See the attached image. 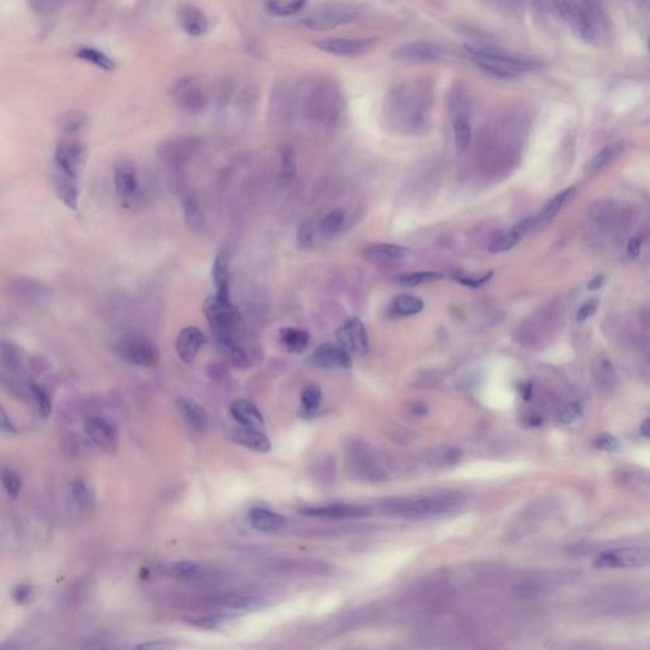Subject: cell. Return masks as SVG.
Returning a JSON list of instances; mask_svg holds the SVG:
<instances>
[{
  "label": "cell",
  "mask_w": 650,
  "mask_h": 650,
  "mask_svg": "<svg viewBox=\"0 0 650 650\" xmlns=\"http://www.w3.org/2000/svg\"><path fill=\"white\" fill-rule=\"evenodd\" d=\"M203 311L208 319L213 335L228 356L244 349L240 343L242 315L230 298L218 296L208 298L203 305Z\"/></svg>",
  "instance_id": "6da1fadb"
},
{
  "label": "cell",
  "mask_w": 650,
  "mask_h": 650,
  "mask_svg": "<svg viewBox=\"0 0 650 650\" xmlns=\"http://www.w3.org/2000/svg\"><path fill=\"white\" fill-rule=\"evenodd\" d=\"M255 103L253 84L239 77H230L221 82L218 89V116L223 123L237 126L247 121Z\"/></svg>",
  "instance_id": "7a4b0ae2"
},
{
  "label": "cell",
  "mask_w": 650,
  "mask_h": 650,
  "mask_svg": "<svg viewBox=\"0 0 650 650\" xmlns=\"http://www.w3.org/2000/svg\"><path fill=\"white\" fill-rule=\"evenodd\" d=\"M466 54L483 72L500 79H516L534 69L531 61L523 60L489 46L468 45Z\"/></svg>",
  "instance_id": "3957f363"
},
{
  "label": "cell",
  "mask_w": 650,
  "mask_h": 650,
  "mask_svg": "<svg viewBox=\"0 0 650 650\" xmlns=\"http://www.w3.org/2000/svg\"><path fill=\"white\" fill-rule=\"evenodd\" d=\"M202 150V140L192 135H181L162 141L159 145L158 159L172 174L181 178L192 162Z\"/></svg>",
  "instance_id": "277c9868"
},
{
  "label": "cell",
  "mask_w": 650,
  "mask_h": 650,
  "mask_svg": "<svg viewBox=\"0 0 650 650\" xmlns=\"http://www.w3.org/2000/svg\"><path fill=\"white\" fill-rule=\"evenodd\" d=\"M456 505L457 502L454 497H414L393 500L388 503L386 508L396 516L422 520L447 513L454 510Z\"/></svg>",
  "instance_id": "5b68a950"
},
{
  "label": "cell",
  "mask_w": 650,
  "mask_h": 650,
  "mask_svg": "<svg viewBox=\"0 0 650 650\" xmlns=\"http://www.w3.org/2000/svg\"><path fill=\"white\" fill-rule=\"evenodd\" d=\"M169 94L173 103L189 115L201 113L208 104L206 85L196 75H184L174 80Z\"/></svg>",
  "instance_id": "8992f818"
},
{
  "label": "cell",
  "mask_w": 650,
  "mask_h": 650,
  "mask_svg": "<svg viewBox=\"0 0 650 650\" xmlns=\"http://www.w3.org/2000/svg\"><path fill=\"white\" fill-rule=\"evenodd\" d=\"M595 566L600 569L624 571L650 566V545L611 549L595 556Z\"/></svg>",
  "instance_id": "52a82bcc"
},
{
  "label": "cell",
  "mask_w": 650,
  "mask_h": 650,
  "mask_svg": "<svg viewBox=\"0 0 650 650\" xmlns=\"http://www.w3.org/2000/svg\"><path fill=\"white\" fill-rule=\"evenodd\" d=\"M116 352L123 361L140 367H154L160 359L157 344L144 335L122 337L116 343Z\"/></svg>",
  "instance_id": "ba28073f"
},
{
  "label": "cell",
  "mask_w": 650,
  "mask_h": 650,
  "mask_svg": "<svg viewBox=\"0 0 650 650\" xmlns=\"http://www.w3.org/2000/svg\"><path fill=\"white\" fill-rule=\"evenodd\" d=\"M116 196L122 206L135 208L142 202V186H141L139 169L135 163L123 160L115 167L113 172Z\"/></svg>",
  "instance_id": "9c48e42d"
},
{
  "label": "cell",
  "mask_w": 650,
  "mask_h": 650,
  "mask_svg": "<svg viewBox=\"0 0 650 650\" xmlns=\"http://www.w3.org/2000/svg\"><path fill=\"white\" fill-rule=\"evenodd\" d=\"M558 8L561 17L571 26V30L577 35L578 38L590 43L598 41V28L595 16L590 9L583 4H578L573 1L560 3Z\"/></svg>",
  "instance_id": "30bf717a"
},
{
  "label": "cell",
  "mask_w": 650,
  "mask_h": 650,
  "mask_svg": "<svg viewBox=\"0 0 650 650\" xmlns=\"http://www.w3.org/2000/svg\"><path fill=\"white\" fill-rule=\"evenodd\" d=\"M54 159L57 172L79 179L86 160L84 144L78 139H62L56 145Z\"/></svg>",
  "instance_id": "8fae6325"
},
{
  "label": "cell",
  "mask_w": 650,
  "mask_h": 650,
  "mask_svg": "<svg viewBox=\"0 0 650 650\" xmlns=\"http://www.w3.org/2000/svg\"><path fill=\"white\" fill-rule=\"evenodd\" d=\"M174 189L181 200L186 225L192 232L200 234L205 230L206 219H205V213L202 210L198 197L195 192L189 191L183 179L174 181Z\"/></svg>",
  "instance_id": "7c38bea8"
},
{
  "label": "cell",
  "mask_w": 650,
  "mask_h": 650,
  "mask_svg": "<svg viewBox=\"0 0 650 650\" xmlns=\"http://www.w3.org/2000/svg\"><path fill=\"white\" fill-rule=\"evenodd\" d=\"M85 432L91 442L104 452L115 454L118 450L120 435L111 420L102 417H91L85 423Z\"/></svg>",
  "instance_id": "4fadbf2b"
},
{
  "label": "cell",
  "mask_w": 650,
  "mask_h": 650,
  "mask_svg": "<svg viewBox=\"0 0 650 650\" xmlns=\"http://www.w3.org/2000/svg\"><path fill=\"white\" fill-rule=\"evenodd\" d=\"M374 43V38H324L318 40L314 45L316 49L330 55L353 57L367 52Z\"/></svg>",
  "instance_id": "5bb4252c"
},
{
  "label": "cell",
  "mask_w": 650,
  "mask_h": 650,
  "mask_svg": "<svg viewBox=\"0 0 650 650\" xmlns=\"http://www.w3.org/2000/svg\"><path fill=\"white\" fill-rule=\"evenodd\" d=\"M394 57L403 62H436L447 57V50L436 43H405L394 51Z\"/></svg>",
  "instance_id": "9a60e30c"
},
{
  "label": "cell",
  "mask_w": 650,
  "mask_h": 650,
  "mask_svg": "<svg viewBox=\"0 0 650 650\" xmlns=\"http://www.w3.org/2000/svg\"><path fill=\"white\" fill-rule=\"evenodd\" d=\"M340 346L347 352L364 354L369 351V338L364 323L359 318L348 319L337 332Z\"/></svg>",
  "instance_id": "2e32d148"
},
{
  "label": "cell",
  "mask_w": 650,
  "mask_h": 650,
  "mask_svg": "<svg viewBox=\"0 0 650 650\" xmlns=\"http://www.w3.org/2000/svg\"><path fill=\"white\" fill-rule=\"evenodd\" d=\"M309 361L311 365L324 370H347L352 366L349 352H347L343 347L335 343H324L322 346L318 347L311 354Z\"/></svg>",
  "instance_id": "e0dca14e"
},
{
  "label": "cell",
  "mask_w": 650,
  "mask_h": 650,
  "mask_svg": "<svg viewBox=\"0 0 650 650\" xmlns=\"http://www.w3.org/2000/svg\"><path fill=\"white\" fill-rule=\"evenodd\" d=\"M412 254V250L398 244L380 243L366 247L362 255L366 261L381 264L394 266L405 261Z\"/></svg>",
  "instance_id": "ac0fdd59"
},
{
  "label": "cell",
  "mask_w": 650,
  "mask_h": 650,
  "mask_svg": "<svg viewBox=\"0 0 650 650\" xmlns=\"http://www.w3.org/2000/svg\"><path fill=\"white\" fill-rule=\"evenodd\" d=\"M178 21L182 30L192 37L203 36L210 26L206 13L195 3H181L178 6Z\"/></svg>",
  "instance_id": "d6986e66"
},
{
  "label": "cell",
  "mask_w": 650,
  "mask_h": 650,
  "mask_svg": "<svg viewBox=\"0 0 650 650\" xmlns=\"http://www.w3.org/2000/svg\"><path fill=\"white\" fill-rule=\"evenodd\" d=\"M176 407L189 432L194 435H202L206 432L208 418L205 409L198 403L186 396H181L176 399Z\"/></svg>",
  "instance_id": "ffe728a7"
},
{
  "label": "cell",
  "mask_w": 650,
  "mask_h": 650,
  "mask_svg": "<svg viewBox=\"0 0 650 650\" xmlns=\"http://www.w3.org/2000/svg\"><path fill=\"white\" fill-rule=\"evenodd\" d=\"M205 343L206 335H203L201 329L187 327L182 329L176 337V354L184 364H192Z\"/></svg>",
  "instance_id": "44dd1931"
},
{
  "label": "cell",
  "mask_w": 650,
  "mask_h": 650,
  "mask_svg": "<svg viewBox=\"0 0 650 650\" xmlns=\"http://www.w3.org/2000/svg\"><path fill=\"white\" fill-rule=\"evenodd\" d=\"M357 18V13L349 9H329L316 13L303 21L308 28L315 30H333L335 27L351 23Z\"/></svg>",
  "instance_id": "7402d4cb"
},
{
  "label": "cell",
  "mask_w": 650,
  "mask_h": 650,
  "mask_svg": "<svg viewBox=\"0 0 650 650\" xmlns=\"http://www.w3.org/2000/svg\"><path fill=\"white\" fill-rule=\"evenodd\" d=\"M536 229H539L536 218L523 220L515 228H512L510 230L505 231L499 237L493 239L489 244V250L492 253H503V252L513 250L525 235H527L531 231L536 230Z\"/></svg>",
  "instance_id": "603a6c76"
},
{
  "label": "cell",
  "mask_w": 650,
  "mask_h": 650,
  "mask_svg": "<svg viewBox=\"0 0 650 650\" xmlns=\"http://www.w3.org/2000/svg\"><path fill=\"white\" fill-rule=\"evenodd\" d=\"M303 515L323 518H335V520H348L359 518L370 515V510L365 507L352 505H328L318 507H306L301 510Z\"/></svg>",
  "instance_id": "cb8c5ba5"
},
{
  "label": "cell",
  "mask_w": 650,
  "mask_h": 650,
  "mask_svg": "<svg viewBox=\"0 0 650 650\" xmlns=\"http://www.w3.org/2000/svg\"><path fill=\"white\" fill-rule=\"evenodd\" d=\"M213 280L216 295L220 298H230V252L223 248L213 259Z\"/></svg>",
  "instance_id": "d4e9b609"
},
{
  "label": "cell",
  "mask_w": 650,
  "mask_h": 650,
  "mask_svg": "<svg viewBox=\"0 0 650 650\" xmlns=\"http://www.w3.org/2000/svg\"><path fill=\"white\" fill-rule=\"evenodd\" d=\"M230 413L240 427H245V428H250L255 431H263L264 428L263 415L259 412V409L250 400L237 399V400L232 401L230 405Z\"/></svg>",
  "instance_id": "484cf974"
},
{
  "label": "cell",
  "mask_w": 650,
  "mask_h": 650,
  "mask_svg": "<svg viewBox=\"0 0 650 650\" xmlns=\"http://www.w3.org/2000/svg\"><path fill=\"white\" fill-rule=\"evenodd\" d=\"M89 116L82 110H69L61 113L57 120V128L64 139H77L88 128Z\"/></svg>",
  "instance_id": "4316f807"
},
{
  "label": "cell",
  "mask_w": 650,
  "mask_h": 650,
  "mask_svg": "<svg viewBox=\"0 0 650 650\" xmlns=\"http://www.w3.org/2000/svg\"><path fill=\"white\" fill-rule=\"evenodd\" d=\"M230 437L235 444L244 446L255 452L264 454L271 450V441L264 433H262V431L239 427V428L231 430Z\"/></svg>",
  "instance_id": "83f0119b"
},
{
  "label": "cell",
  "mask_w": 650,
  "mask_h": 650,
  "mask_svg": "<svg viewBox=\"0 0 650 650\" xmlns=\"http://www.w3.org/2000/svg\"><path fill=\"white\" fill-rule=\"evenodd\" d=\"M54 189L57 198L70 210H75L79 205V186L78 179L57 172L54 176Z\"/></svg>",
  "instance_id": "f1b7e54d"
},
{
  "label": "cell",
  "mask_w": 650,
  "mask_h": 650,
  "mask_svg": "<svg viewBox=\"0 0 650 650\" xmlns=\"http://www.w3.org/2000/svg\"><path fill=\"white\" fill-rule=\"evenodd\" d=\"M252 527L261 532H277L285 526V517L266 508H254L250 513Z\"/></svg>",
  "instance_id": "f546056e"
},
{
  "label": "cell",
  "mask_w": 650,
  "mask_h": 650,
  "mask_svg": "<svg viewBox=\"0 0 650 650\" xmlns=\"http://www.w3.org/2000/svg\"><path fill=\"white\" fill-rule=\"evenodd\" d=\"M576 192H577L576 187H571V189H566V191L560 192L559 195L555 196L553 200L550 201L547 206L542 208V211L537 216H535L539 228L547 225V223H550L559 213L560 210L566 206L568 202H571V198L576 195Z\"/></svg>",
  "instance_id": "4dcf8cb0"
},
{
  "label": "cell",
  "mask_w": 650,
  "mask_h": 650,
  "mask_svg": "<svg viewBox=\"0 0 650 650\" xmlns=\"http://www.w3.org/2000/svg\"><path fill=\"white\" fill-rule=\"evenodd\" d=\"M75 56L79 60L85 61L94 67L102 69L104 72H112L116 69V61L102 50L93 46H83L75 51Z\"/></svg>",
  "instance_id": "1f68e13d"
},
{
  "label": "cell",
  "mask_w": 650,
  "mask_h": 650,
  "mask_svg": "<svg viewBox=\"0 0 650 650\" xmlns=\"http://www.w3.org/2000/svg\"><path fill=\"white\" fill-rule=\"evenodd\" d=\"M423 309H425L423 300L413 295H409V293H401L393 300L390 311L394 315L410 316L420 314Z\"/></svg>",
  "instance_id": "d6a6232c"
},
{
  "label": "cell",
  "mask_w": 650,
  "mask_h": 650,
  "mask_svg": "<svg viewBox=\"0 0 650 650\" xmlns=\"http://www.w3.org/2000/svg\"><path fill=\"white\" fill-rule=\"evenodd\" d=\"M281 343L290 352L301 353L309 346L310 335L303 329L284 328L280 332Z\"/></svg>",
  "instance_id": "836d02e7"
},
{
  "label": "cell",
  "mask_w": 650,
  "mask_h": 650,
  "mask_svg": "<svg viewBox=\"0 0 650 650\" xmlns=\"http://www.w3.org/2000/svg\"><path fill=\"white\" fill-rule=\"evenodd\" d=\"M454 136H455L456 147L460 152H465L471 145V123L468 113H460L454 118Z\"/></svg>",
  "instance_id": "e575fe53"
},
{
  "label": "cell",
  "mask_w": 650,
  "mask_h": 650,
  "mask_svg": "<svg viewBox=\"0 0 650 650\" xmlns=\"http://www.w3.org/2000/svg\"><path fill=\"white\" fill-rule=\"evenodd\" d=\"M298 173L296 168V155L292 146L284 145L280 152V179L282 183L288 184L295 181Z\"/></svg>",
  "instance_id": "d590c367"
},
{
  "label": "cell",
  "mask_w": 650,
  "mask_h": 650,
  "mask_svg": "<svg viewBox=\"0 0 650 650\" xmlns=\"http://www.w3.org/2000/svg\"><path fill=\"white\" fill-rule=\"evenodd\" d=\"M13 287L16 291L28 298H43L47 295L46 286L37 281L30 280V279H23V277L17 279L13 282Z\"/></svg>",
  "instance_id": "8d00e7d4"
},
{
  "label": "cell",
  "mask_w": 650,
  "mask_h": 650,
  "mask_svg": "<svg viewBox=\"0 0 650 650\" xmlns=\"http://www.w3.org/2000/svg\"><path fill=\"white\" fill-rule=\"evenodd\" d=\"M444 274L441 272H432V271H423V272H414V274H404L400 276L398 282L407 287H415V286L425 285V284H432L442 280Z\"/></svg>",
  "instance_id": "74e56055"
},
{
  "label": "cell",
  "mask_w": 650,
  "mask_h": 650,
  "mask_svg": "<svg viewBox=\"0 0 650 650\" xmlns=\"http://www.w3.org/2000/svg\"><path fill=\"white\" fill-rule=\"evenodd\" d=\"M346 221V211L343 208H335L327 213L320 221V229L327 235H333L340 230Z\"/></svg>",
  "instance_id": "f35d334b"
},
{
  "label": "cell",
  "mask_w": 650,
  "mask_h": 650,
  "mask_svg": "<svg viewBox=\"0 0 650 650\" xmlns=\"http://www.w3.org/2000/svg\"><path fill=\"white\" fill-rule=\"evenodd\" d=\"M305 1H269L266 3V8L269 13L279 17H287L303 11Z\"/></svg>",
  "instance_id": "ab89813d"
},
{
  "label": "cell",
  "mask_w": 650,
  "mask_h": 650,
  "mask_svg": "<svg viewBox=\"0 0 650 650\" xmlns=\"http://www.w3.org/2000/svg\"><path fill=\"white\" fill-rule=\"evenodd\" d=\"M30 390L36 400L37 409H38L40 415L45 420L49 418L51 410H52V404H51V399H50L47 391L43 389V386L35 383H30Z\"/></svg>",
  "instance_id": "60d3db41"
},
{
  "label": "cell",
  "mask_w": 650,
  "mask_h": 650,
  "mask_svg": "<svg viewBox=\"0 0 650 650\" xmlns=\"http://www.w3.org/2000/svg\"><path fill=\"white\" fill-rule=\"evenodd\" d=\"M322 396V389H320V386H318L315 383L305 388L303 394H301V403H303V409H304L305 413H314L318 407L320 405Z\"/></svg>",
  "instance_id": "b9f144b4"
},
{
  "label": "cell",
  "mask_w": 650,
  "mask_h": 650,
  "mask_svg": "<svg viewBox=\"0 0 650 650\" xmlns=\"http://www.w3.org/2000/svg\"><path fill=\"white\" fill-rule=\"evenodd\" d=\"M617 152H619V146L617 145H610L603 147L601 152H598L595 158L590 160V163L588 164V170L592 173H595V172L601 170L602 168H605L616 157Z\"/></svg>",
  "instance_id": "7bdbcfd3"
},
{
  "label": "cell",
  "mask_w": 650,
  "mask_h": 650,
  "mask_svg": "<svg viewBox=\"0 0 650 650\" xmlns=\"http://www.w3.org/2000/svg\"><path fill=\"white\" fill-rule=\"evenodd\" d=\"M1 481L3 486L6 489L8 497L11 499H17L22 491V479L17 473L12 470H4L1 475Z\"/></svg>",
  "instance_id": "ee69618b"
},
{
  "label": "cell",
  "mask_w": 650,
  "mask_h": 650,
  "mask_svg": "<svg viewBox=\"0 0 650 650\" xmlns=\"http://www.w3.org/2000/svg\"><path fill=\"white\" fill-rule=\"evenodd\" d=\"M72 492H73L74 499L77 500L80 508L88 510L93 505V494H91L89 486H86L84 481H74Z\"/></svg>",
  "instance_id": "f6af8a7d"
},
{
  "label": "cell",
  "mask_w": 650,
  "mask_h": 650,
  "mask_svg": "<svg viewBox=\"0 0 650 650\" xmlns=\"http://www.w3.org/2000/svg\"><path fill=\"white\" fill-rule=\"evenodd\" d=\"M174 571L176 576L183 579H197L202 577L203 571L201 566H197L195 563H189V561H182L178 563L174 566Z\"/></svg>",
  "instance_id": "bcb514c9"
},
{
  "label": "cell",
  "mask_w": 650,
  "mask_h": 650,
  "mask_svg": "<svg viewBox=\"0 0 650 650\" xmlns=\"http://www.w3.org/2000/svg\"><path fill=\"white\" fill-rule=\"evenodd\" d=\"M313 243H314V231H313V226H311L310 223L305 221V223H303V224L300 225V228H298V247H300V250H310L311 247H313Z\"/></svg>",
  "instance_id": "7dc6e473"
},
{
  "label": "cell",
  "mask_w": 650,
  "mask_h": 650,
  "mask_svg": "<svg viewBox=\"0 0 650 650\" xmlns=\"http://www.w3.org/2000/svg\"><path fill=\"white\" fill-rule=\"evenodd\" d=\"M583 413L582 405L578 403H571L560 412L559 420L563 425H571L577 422Z\"/></svg>",
  "instance_id": "c3c4849f"
},
{
  "label": "cell",
  "mask_w": 650,
  "mask_h": 650,
  "mask_svg": "<svg viewBox=\"0 0 650 650\" xmlns=\"http://www.w3.org/2000/svg\"><path fill=\"white\" fill-rule=\"evenodd\" d=\"M176 648V641L173 640H157V641H147L142 644L130 646L123 650H174Z\"/></svg>",
  "instance_id": "681fc988"
},
{
  "label": "cell",
  "mask_w": 650,
  "mask_h": 650,
  "mask_svg": "<svg viewBox=\"0 0 650 650\" xmlns=\"http://www.w3.org/2000/svg\"><path fill=\"white\" fill-rule=\"evenodd\" d=\"M493 274H494L493 272H488V274L481 276V277H469V276H464V274H455V279L461 285L471 287V288H478L481 286L486 285V282H489V280L493 277Z\"/></svg>",
  "instance_id": "f907efd6"
},
{
  "label": "cell",
  "mask_w": 650,
  "mask_h": 650,
  "mask_svg": "<svg viewBox=\"0 0 650 650\" xmlns=\"http://www.w3.org/2000/svg\"><path fill=\"white\" fill-rule=\"evenodd\" d=\"M595 447L607 452H617L621 450L620 441L611 435H602L595 439Z\"/></svg>",
  "instance_id": "816d5d0a"
},
{
  "label": "cell",
  "mask_w": 650,
  "mask_h": 650,
  "mask_svg": "<svg viewBox=\"0 0 650 650\" xmlns=\"http://www.w3.org/2000/svg\"><path fill=\"white\" fill-rule=\"evenodd\" d=\"M598 309V301L597 300H590L587 303H584L579 310H578L577 314V320L578 322H585L587 319H590V316H593L595 314V311Z\"/></svg>",
  "instance_id": "f5cc1de1"
},
{
  "label": "cell",
  "mask_w": 650,
  "mask_h": 650,
  "mask_svg": "<svg viewBox=\"0 0 650 650\" xmlns=\"http://www.w3.org/2000/svg\"><path fill=\"white\" fill-rule=\"evenodd\" d=\"M640 250H641V240L638 237H632L630 242L627 244L626 254L630 259H635L640 254Z\"/></svg>",
  "instance_id": "db71d44e"
},
{
  "label": "cell",
  "mask_w": 650,
  "mask_h": 650,
  "mask_svg": "<svg viewBox=\"0 0 650 650\" xmlns=\"http://www.w3.org/2000/svg\"><path fill=\"white\" fill-rule=\"evenodd\" d=\"M0 425H1V430H3V432L9 433V435H11V433H16V432H17V430H16V427L13 425L12 422L8 420L6 410H1V422H0Z\"/></svg>",
  "instance_id": "11a10c76"
},
{
  "label": "cell",
  "mask_w": 650,
  "mask_h": 650,
  "mask_svg": "<svg viewBox=\"0 0 650 650\" xmlns=\"http://www.w3.org/2000/svg\"><path fill=\"white\" fill-rule=\"evenodd\" d=\"M409 410H410V413L415 414V415H420V417L428 413V408L425 407V404H423V403H418V401H417V403H412V404L409 405Z\"/></svg>",
  "instance_id": "9f6ffc18"
},
{
  "label": "cell",
  "mask_w": 650,
  "mask_h": 650,
  "mask_svg": "<svg viewBox=\"0 0 650 650\" xmlns=\"http://www.w3.org/2000/svg\"><path fill=\"white\" fill-rule=\"evenodd\" d=\"M14 598L18 602H25L30 598V590L28 587H19L14 592Z\"/></svg>",
  "instance_id": "6f0895ef"
},
{
  "label": "cell",
  "mask_w": 650,
  "mask_h": 650,
  "mask_svg": "<svg viewBox=\"0 0 650 650\" xmlns=\"http://www.w3.org/2000/svg\"><path fill=\"white\" fill-rule=\"evenodd\" d=\"M605 281L606 280H605L603 276H595V279H592V280L588 282L587 287H588V290H590V291L600 290L602 286L605 285Z\"/></svg>",
  "instance_id": "680465c9"
},
{
  "label": "cell",
  "mask_w": 650,
  "mask_h": 650,
  "mask_svg": "<svg viewBox=\"0 0 650 650\" xmlns=\"http://www.w3.org/2000/svg\"><path fill=\"white\" fill-rule=\"evenodd\" d=\"M521 394H522V398L526 401H529L532 396V385L531 383H525L521 388Z\"/></svg>",
  "instance_id": "91938a15"
},
{
  "label": "cell",
  "mask_w": 650,
  "mask_h": 650,
  "mask_svg": "<svg viewBox=\"0 0 650 650\" xmlns=\"http://www.w3.org/2000/svg\"><path fill=\"white\" fill-rule=\"evenodd\" d=\"M640 435L643 437L650 438V418L645 420L640 425Z\"/></svg>",
  "instance_id": "94428289"
},
{
  "label": "cell",
  "mask_w": 650,
  "mask_h": 650,
  "mask_svg": "<svg viewBox=\"0 0 650 650\" xmlns=\"http://www.w3.org/2000/svg\"><path fill=\"white\" fill-rule=\"evenodd\" d=\"M649 49H650V41H649Z\"/></svg>",
  "instance_id": "6125c7cd"
}]
</instances>
